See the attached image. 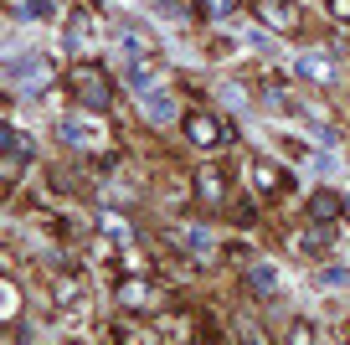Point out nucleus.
I'll return each instance as SVG.
<instances>
[{
  "mask_svg": "<svg viewBox=\"0 0 350 345\" xmlns=\"http://www.w3.org/2000/svg\"><path fill=\"white\" fill-rule=\"evenodd\" d=\"M186 140L196 144V150H217V144L232 140V124H217L211 114H191L186 119Z\"/></svg>",
  "mask_w": 350,
  "mask_h": 345,
  "instance_id": "nucleus-1",
  "label": "nucleus"
},
{
  "mask_svg": "<svg viewBox=\"0 0 350 345\" xmlns=\"http://www.w3.org/2000/svg\"><path fill=\"white\" fill-rule=\"evenodd\" d=\"M46 57H11L5 62V77H11V88H42L46 83Z\"/></svg>",
  "mask_w": 350,
  "mask_h": 345,
  "instance_id": "nucleus-2",
  "label": "nucleus"
},
{
  "mask_svg": "<svg viewBox=\"0 0 350 345\" xmlns=\"http://www.w3.org/2000/svg\"><path fill=\"white\" fill-rule=\"evenodd\" d=\"M57 134H62V144H77V150H93V144L103 140L98 124H88V119H62V124H57Z\"/></svg>",
  "mask_w": 350,
  "mask_h": 345,
  "instance_id": "nucleus-3",
  "label": "nucleus"
},
{
  "mask_svg": "<svg viewBox=\"0 0 350 345\" xmlns=\"http://www.w3.org/2000/svg\"><path fill=\"white\" fill-rule=\"evenodd\" d=\"M294 73L304 77V83H329V77H335V62H329L325 52H304V57H294Z\"/></svg>",
  "mask_w": 350,
  "mask_h": 345,
  "instance_id": "nucleus-4",
  "label": "nucleus"
},
{
  "mask_svg": "<svg viewBox=\"0 0 350 345\" xmlns=\"http://www.w3.org/2000/svg\"><path fill=\"white\" fill-rule=\"evenodd\" d=\"M77 98H83V103H93V108L109 103V83H103V73L83 67V73H77Z\"/></svg>",
  "mask_w": 350,
  "mask_h": 345,
  "instance_id": "nucleus-5",
  "label": "nucleus"
},
{
  "mask_svg": "<svg viewBox=\"0 0 350 345\" xmlns=\"http://www.w3.org/2000/svg\"><path fill=\"white\" fill-rule=\"evenodd\" d=\"M340 212H345V196L329 191V186H319V191L309 196V216H314V222H329V216H340Z\"/></svg>",
  "mask_w": 350,
  "mask_h": 345,
  "instance_id": "nucleus-6",
  "label": "nucleus"
},
{
  "mask_svg": "<svg viewBox=\"0 0 350 345\" xmlns=\"http://www.w3.org/2000/svg\"><path fill=\"white\" fill-rule=\"evenodd\" d=\"M180 253H191V258H211V253H217V238H211L206 227H180Z\"/></svg>",
  "mask_w": 350,
  "mask_h": 345,
  "instance_id": "nucleus-7",
  "label": "nucleus"
},
{
  "mask_svg": "<svg viewBox=\"0 0 350 345\" xmlns=\"http://www.w3.org/2000/svg\"><path fill=\"white\" fill-rule=\"evenodd\" d=\"M252 11H258L268 26H278V31L294 26V5H288V0H252Z\"/></svg>",
  "mask_w": 350,
  "mask_h": 345,
  "instance_id": "nucleus-8",
  "label": "nucleus"
},
{
  "mask_svg": "<svg viewBox=\"0 0 350 345\" xmlns=\"http://www.w3.org/2000/svg\"><path fill=\"white\" fill-rule=\"evenodd\" d=\"M139 98H144L150 124H170V119H175V98H170V93H154V88H150V93H139Z\"/></svg>",
  "mask_w": 350,
  "mask_h": 345,
  "instance_id": "nucleus-9",
  "label": "nucleus"
},
{
  "mask_svg": "<svg viewBox=\"0 0 350 345\" xmlns=\"http://www.w3.org/2000/svg\"><path fill=\"white\" fill-rule=\"evenodd\" d=\"M247 289L252 294H278V268L273 263H252L247 268Z\"/></svg>",
  "mask_w": 350,
  "mask_h": 345,
  "instance_id": "nucleus-10",
  "label": "nucleus"
},
{
  "mask_svg": "<svg viewBox=\"0 0 350 345\" xmlns=\"http://www.w3.org/2000/svg\"><path fill=\"white\" fill-rule=\"evenodd\" d=\"M196 191L206 196V201H217V206H221V201H227V175H221V170H211V165H206V170L196 175Z\"/></svg>",
  "mask_w": 350,
  "mask_h": 345,
  "instance_id": "nucleus-11",
  "label": "nucleus"
},
{
  "mask_svg": "<svg viewBox=\"0 0 350 345\" xmlns=\"http://www.w3.org/2000/svg\"><path fill=\"white\" fill-rule=\"evenodd\" d=\"M0 144H5V155H16V160H31V155H36V144L26 140L16 124H5V129H0Z\"/></svg>",
  "mask_w": 350,
  "mask_h": 345,
  "instance_id": "nucleus-12",
  "label": "nucleus"
},
{
  "mask_svg": "<svg viewBox=\"0 0 350 345\" xmlns=\"http://www.w3.org/2000/svg\"><path fill=\"white\" fill-rule=\"evenodd\" d=\"M124 83H129L134 93H150V88H154V73H150V62H144V57H139V62H124Z\"/></svg>",
  "mask_w": 350,
  "mask_h": 345,
  "instance_id": "nucleus-13",
  "label": "nucleus"
},
{
  "mask_svg": "<svg viewBox=\"0 0 350 345\" xmlns=\"http://www.w3.org/2000/svg\"><path fill=\"white\" fill-rule=\"evenodd\" d=\"M252 186H258L262 196H273L278 186H284V175H278V170H273L268 160H258V165H252Z\"/></svg>",
  "mask_w": 350,
  "mask_h": 345,
  "instance_id": "nucleus-14",
  "label": "nucleus"
},
{
  "mask_svg": "<svg viewBox=\"0 0 350 345\" xmlns=\"http://www.w3.org/2000/svg\"><path fill=\"white\" fill-rule=\"evenodd\" d=\"M314 289H350V268H345V263H329V268H319Z\"/></svg>",
  "mask_w": 350,
  "mask_h": 345,
  "instance_id": "nucleus-15",
  "label": "nucleus"
},
{
  "mask_svg": "<svg viewBox=\"0 0 350 345\" xmlns=\"http://www.w3.org/2000/svg\"><path fill=\"white\" fill-rule=\"evenodd\" d=\"M88 42H93V21L77 11L72 21H67V47H88Z\"/></svg>",
  "mask_w": 350,
  "mask_h": 345,
  "instance_id": "nucleus-16",
  "label": "nucleus"
},
{
  "mask_svg": "<svg viewBox=\"0 0 350 345\" xmlns=\"http://www.w3.org/2000/svg\"><path fill=\"white\" fill-rule=\"evenodd\" d=\"M103 232H109L113 242H119V248H129L134 242V232H129V222H124V216H113V212H103Z\"/></svg>",
  "mask_w": 350,
  "mask_h": 345,
  "instance_id": "nucleus-17",
  "label": "nucleus"
},
{
  "mask_svg": "<svg viewBox=\"0 0 350 345\" xmlns=\"http://www.w3.org/2000/svg\"><path fill=\"white\" fill-rule=\"evenodd\" d=\"M299 248H304V253H329V227H314V232H304V238H299Z\"/></svg>",
  "mask_w": 350,
  "mask_h": 345,
  "instance_id": "nucleus-18",
  "label": "nucleus"
},
{
  "mask_svg": "<svg viewBox=\"0 0 350 345\" xmlns=\"http://www.w3.org/2000/svg\"><path fill=\"white\" fill-rule=\"evenodd\" d=\"M21 11L36 16V21H46V16H57V5H52V0H21Z\"/></svg>",
  "mask_w": 350,
  "mask_h": 345,
  "instance_id": "nucleus-19",
  "label": "nucleus"
},
{
  "mask_svg": "<svg viewBox=\"0 0 350 345\" xmlns=\"http://www.w3.org/2000/svg\"><path fill=\"white\" fill-rule=\"evenodd\" d=\"M16 304H21V294H16V283H5V320H16Z\"/></svg>",
  "mask_w": 350,
  "mask_h": 345,
  "instance_id": "nucleus-20",
  "label": "nucleus"
},
{
  "mask_svg": "<svg viewBox=\"0 0 350 345\" xmlns=\"http://www.w3.org/2000/svg\"><path fill=\"white\" fill-rule=\"evenodd\" d=\"M329 16H335V21H350V0H329Z\"/></svg>",
  "mask_w": 350,
  "mask_h": 345,
  "instance_id": "nucleus-21",
  "label": "nucleus"
},
{
  "mask_svg": "<svg viewBox=\"0 0 350 345\" xmlns=\"http://www.w3.org/2000/svg\"><path fill=\"white\" fill-rule=\"evenodd\" d=\"M345 212H350V196H345Z\"/></svg>",
  "mask_w": 350,
  "mask_h": 345,
  "instance_id": "nucleus-22",
  "label": "nucleus"
}]
</instances>
